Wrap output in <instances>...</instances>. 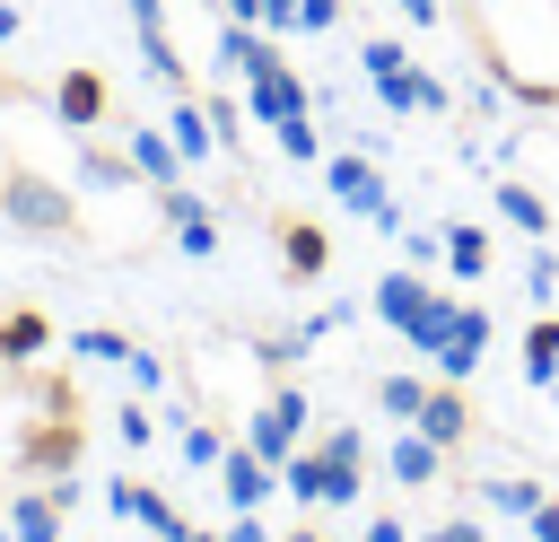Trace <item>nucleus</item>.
Here are the masks:
<instances>
[{"label": "nucleus", "instance_id": "obj_1", "mask_svg": "<svg viewBox=\"0 0 559 542\" xmlns=\"http://www.w3.org/2000/svg\"><path fill=\"white\" fill-rule=\"evenodd\" d=\"M445 306H454V297H437L419 271H384V280H376V315H384L419 358H437V341H445Z\"/></svg>", "mask_w": 559, "mask_h": 542}, {"label": "nucleus", "instance_id": "obj_2", "mask_svg": "<svg viewBox=\"0 0 559 542\" xmlns=\"http://www.w3.org/2000/svg\"><path fill=\"white\" fill-rule=\"evenodd\" d=\"M358 61H367V87H376V96H384L393 114H445V87H437V79H428V70L411 61V44L376 35V44L358 52Z\"/></svg>", "mask_w": 559, "mask_h": 542}, {"label": "nucleus", "instance_id": "obj_3", "mask_svg": "<svg viewBox=\"0 0 559 542\" xmlns=\"http://www.w3.org/2000/svg\"><path fill=\"white\" fill-rule=\"evenodd\" d=\"M280 490L314 516V507H349L358 498V463H341V455H323V446H297L288 463H280Z\"/></svg>", "mask_w": 559, "mask_h": 542}, {"label": "nucleus", "instance_id": "obj_4", "mask_svg": "<svg viewBox=\"0 0 559 542\" xmlns=\"http://www.w3.org/2000/svg\"><path fill=\"white\" fill-rule=\"evenodd\" d=\"M0 210H9L17 227H35V236H70V227H79L70 192H61V184H44V175H26V166H9V175H0Z\"/></svg>", "mask_w": 559, "mask_h": 542}, {"label": "nucleus", "instance_id": "obj_5", "mask_svg": "<svg viewBox=\"0 0 559 542\" xmlns=\"http://www.w3.org/2000/svg\"><path fill=\"white\" fill-rule=\"evenodd\" d=\"M323 184H332V192H341L358 219H376L384 236H402V210H393V192H384L376 157H349V149H341V157H323Z\"/></svg>", "mask_w": 559, "mask_h": 542}, {"label": "nucleus", "instance_id": "obj_6", "mask_svg": "<svg viewBox=\"0 0 559 542\" xmlns=\"http://www.w3.org/2000/svg\"><path fill=\"white\" fill-rule=\"evenodd\" d=\"M52 114H61V131H96V122L114 114V87H105V70H96V61H70V70L52 79Z\"/></svg>", "mask_w": 559, "mask_h": 542}, {"label": "nucleus", "instance_id": "obj_7", "mask_svg": "<svg viewBox=\"0 0 559 542\" xmlns=\"http://www.w3.org/2000/svg\"><path fill=\"white\" fill-rule=\"evenodd\" d=\"M131 26H140V52H148V79L157 87H192V61H183V44L166 35V0H131Z\"/></svg>", "mask_w": 559, "mask_h": 542}, {"label": "nucleus", "instance_id": "obj_8", "mask_svg": "<svg viewBox=\"0 0 559 542\" xmlns=\"http://www.w3.org/2000/svg\"><path fill=\"white\" fill-rule=\"evenodd\" d=\"M245 114L271 131V122H288V114H306V87H297V70L271 52L262 70H245Z\"/></svg>", "mask_w": 559, "mask_h": 542}, {"label": "nucleus", "instance_id": "obj_9", "mask_svg": "<svg viewBox=\"0 0 559 542\" xmlns=\"http://www.w3.org/2000/svg\"><path fill=\"white\" fill-rule=\"evenodd\" d=\"M297 437H306V393H297V385H280V393H271V402L253 411L245 446H262L271 463H288V455H297Z\"/></svg>", "mask_w": 559, "mask_h": 542}, {"label": "nucleus", "instance_id": "obj_10", "mask_svg": "<svg viewBox=\"0 0 559 542\" xmlns=\"http://www.w3.org/2000/svg\"><path fill=\"white\" fill-rule=\"evenodd\" d=\"M271 236H280V271H288V280H323V271H332V236H323L314 219L280 210V219H271Z\"/></svg>", "mask_w": 559, "mask_h": 542}, {"label": "nucleus", "instance_id": "obj_11", "mask_svg": "<svg viewBox=\"0 0 559 542\" xmlns=\"http://www.w3.org/2000/svg\"><path fill=\"white\" fill-rule=\"evenodd\" d=\"M480 350H489V306H472V297H463V306H445V341H437V367L463 385V376L480 367Z\"/></svg>", "mask_w": 559, "mask_h": 542}, {"label": "nucleus", "instance_id": "obj_12", "mask_svg": "<svg viewBox=\"0 0 559 542\" xmlns=\"http://www.w3.org/2000/svg\"><path fill=\"white\" fill-rule=\"evenodd\" d=\"M218 490H227V507H262V498L280 490V463H271L262 446H227V455H218Z\"/></svg>", "mask_w": 559, "mask_h": 542}, {"label": "nucleus", "instance_id": "obj_13", "mask_svg": "<svg viewBox=\"0 0 559 542\" xmlns=\"http://www.w3.org/2000/svg\"><path fill=\"white\" fill-rule=\"evenodd\" d=\"M122 149H131V166H140L157 192L183 184V149H175V131H157V122H122Z\"/></svg>", "mask_w": 559, "mask_h": 542}, {"label": "nucleus", "instance_id": "obj_14", "mask_svg": "<svg viewBox=\"0 0 559 542\" xmlns=\"http://www.w3.org/2000/svg\"><path fill=\"white\" fill-rule=\"evenodd\" d=\"M411 428H419V437H437V446L454 455V446L472 437V402H463V385H454V376H445V385H428V402L411 411Z\"/></svg>", "mask_w": 559, "mask_h": 542}, {"label": "nucleus", "instance_id": "obj_15", "mask_svg": "<svg viewBox=\"0 0 559 542\" xmlns=\"http://www.w3.org/2000/svg\"><path fill=\"white\" fill-rule=\"evenodd\" d=\"M44 341H52L44 306H9V315H0V367H26V358H44Z\"/></svg>", "mask_w": 559, "mask_h": 542}, {"label": "nucleus", "instance_id": "obj_16", "mask_svg": "<svg viewBox=\"0 0 559 542\" xmlns=\"http://www.w3.org/2000/svg\"><path fill=\"white\" fill-rule=\"evenodd\" d=\"M437 472H445V446H437V437H419V428H402V437H393V481L437 490Z\"/></svg>", "mask_w": 559, "mask_h": 542}, {"label": "nucleus", "instance_id": "obj_17", "mask_svg": "<svg viewBox=\"0 0 559 542\" xmlns=\"http://www.w3.org/2000/svg\"><path fill=\"white\" fill-rule=\"evenodd\" d=\"M175 149H183V166L218 149V131H210V105H192V96H175Z\"/></svg>", "mask_w": 559, "mask_h": 542}, {"label": "nucleus", "instance_id": "obj_18", "mask_svg": "<svg viewBox=\"0 0 559 542\" xmlns=\"http://www.w3.org/2000/svg\"><path fill=\"white\" fill-rule=\"evenodd\" d=\"M498 219L524 227V236H542V227H550V201H542L533 184H498Z\"/></svg>", "mask_w": 559, "mask_h": 542}, {"label": "nucleus", "instance_id": "obj_19", "mask_svg": "<svg viewBox=\"0 0 559 542\" xmlns=\"http://www.w3.org/2000/svg\"><path fill=\"white\" fill-rule=\"evenodd\" d=\"M445 262H454V280H480V271H489V236H480L472 219H454V227H445Z\"/></svg>", "mask_w": 559, "mask_h": 542}, {"label": "nucleus", "instance_id": "obj_20", "mask_svg": "<svg viewBox=\"0 0 559 542\" xmlns=\"http://www.w3.org/2000/svg\"><path fill=\"white\" fill-rule=\"evenodd\" d=\"M550 376H559V315H542L524 332V385H550Z\"/></svg>", "mask_w": 559, "mask_h": 542}, {"label": "nucleus", "instance_id": "obj_21", "mask_svg": "<svg viewBox=\"0 0 559 542\" xmlns=\"http://www.w3.org/2000/svg\"><path fill=\"white\" fill-rule=\"evenodd\" d=\"M419 402H428V385H419V376H384V385H376V411H384V420H411Z\"/></svg>", "mask_w": 559, "mask_h": 542}, {"label": "nucleus", "instance_id": "obj_22", "mask_svg": "<svg viewBox=\"0 0 559 542\" xmlns=\"http://www.w3.org/2000/svg\"><path fill=\"white\" fill-rule=\"evenodd\" d=\"M280 131V157L288 166H314V114H288V122H271Z\"/></svg>", "mask_w": 559, "mask_h": 542}, {"label": "nucleus", "instance_id": "obj_23", "mask_svg": "<svg viewBox=\"0 0 559 542\" xmlns=\"http://www.w3.org/2000/svg\"><path fill=\"white\" fill-rule=\"evenodd\" d=\"M79 358H114V367H131V332H114V323H87V332H79Z\"/></svg>", "mask_w": 559, "mask_h": 542}, {"label": "nucleus", "instance_id": "obj_24", "mask_svg": "<svg viewBox=\"0 0 559 542\" xmlns=\"http://www.w3.org/2000/svg\"><path fill=\"white\" fill-rule=\"evenodd\" d=\"M114 437H122V446H148V437H157L148 402H122V411H114Z\"/></svg>", "mask_w": 559, "mask_h": 542}, {"label": "nucleus", "instance_id": "obj_25", "mask_svg": "<svg viewBox=\"0 0 559 542\" xmlns=\"http://www.w3.org/2000/svg\"><path fill=\"white\" fill-rule=\"evenodd\" d=\"M489 498H498L507 516H533V507H542V481H489Z\"/></svg>", "mask_w": 559, "mask_h": 542}, {"label": "nucleus", "instance_id": "obj_26", "mask_svg": "<svg viewBox=\"0 0 559 542\" xmlns=\"http://www.w3.org/2000/svg\"><path fill=\"white\" fill-rule=\"evenodd\" d=\"M218 455H227L218 428H183V463H210V472H218Z\"/></svg>", "mask_w": 559, "mask_h": 542}, {"label": "nucleus", "instance_id": "obj_27", "mask_svg": "<svg viewBox=\"0 0 559 542\" xmlns=\"http://www.w3.org/2000/svg\"><path fill=\"white\" fill-rule=\"evenodd\" d=\"M314 446H323V455H341V463H367V437H358V428H323Z\"/></svg>", "mask_w": 559, "mask_h": 542}, {"label": "nucleus", "instance_id": "obj_28", "mask_svg": "<svg viewBox=\"0 0 559 542\" xmlns=\"http://www.w3.org/2000/svg\"><path fill=\"white\" fill-rule=\"evenodd\" d=\"M524 288H533V297H550V288H559V262H550L542 245H533V262H524Z\"/></svg>", "mask_w": 559, "mask_h": 542}, {"label": "nucleus", "instance_id": "obj_29", "mask_svg": "<svg viewBox=\"0 0 559 542\" xmlns=\"http://www.w3.org/2000/svg\"><path fill=\"white\" fill-rule=\"evenodd\" d=\"M218 542H271V533H262V516H253V507H236V525H227Z\"/></svg>", "mask_w": 559, "mask_h": 542}, {"label": "nucleus", "instance_id": "obj_30", "mask_svg": "<svg viewBox=\"0 0 559 542\" xmlns=\"http://www.w3.org/2000/svg\"><path fill=\"white\" fill-rule=\"evenodd\" d=\"M524 525H533V542H559V498H542V507H533Z\"/></svg>", "mask_w": 559, "mask_h": 542}, {"label": "nucleus", "instance_id": "obj_31", "mask_svg": "<svg viewBox=\"0 0 559 542\" xmlns=\"http://www.w3.org/2000/svg\"><path fill=\"white\" fill-rule=\"evenodd\" d=\"M367 542H411V525L402 516H367Z\"/></svg>", "mask_w": 559, "mask_h": 542}, {"label": "nucleus", "instance_id": "obj_32", "mask_svg": "<svg viewBox=\"0 0 559 542\" xmlns=\"http://www.w3.org/2000/svg\"><path fill=\"white\" fill-rule=\"evenodd\" d=\"M428 542H480V525H472V516H445V525H437Z\"/></svg>", "mask_w": 559, "mask_h": 542}, {"label": "nucleus", "instance_id": "obj_33", "mask_svg": "<svg viewBox=\"0 0 559 542\" xmlns=\"http://www.w3.org/2000/svg\"><path fill=\"white\" fill-rule=\"evenodd\" d=\"M262 26H297V0H262Z\"/></svg>", "mask_w": 559, "mask_h": 542}, {"label": "nucleus", "instance_id": "obj_34", "mask_svg": "<svg viewBox=\"0 0 559 542\" xmlns=\"http://www.w3.org/2000/svg\"><path fill=\"white\" fill-rule=\"evenodd\" d=\"M166 542H218V533H210V525H192V516H183V525H175V533H166Z\"/></svg>", "mask_w": 559, "mask_h": 542}, {"label": "nucleus", "instance_id": "obj_35", "mask_svg": "<svg viewBox=\"0 0 559 542\" xmlns=\"http://www.w3.org/2000/svg\"><path fill=\"white\" fill-rule=\"evenodd\" d=\"M288 542H323V533H314V525H297V533H288Z\"/></svg>", "mask_w": 559, "mask_h": 542}, {"label": "nucleus", "instance_id": "obj_36", "mask_svg": "<svg viewBox=\"0 0 559 542\" xmlns=\"http://www.w3.org/2000/svg\"><path fill=\"white\" fill-rule=\"evenodd\" d=\"M550 385H559V376H550Z\"/></svg>", "mask_w": 559, "mask_h": 542}]
</instances>
